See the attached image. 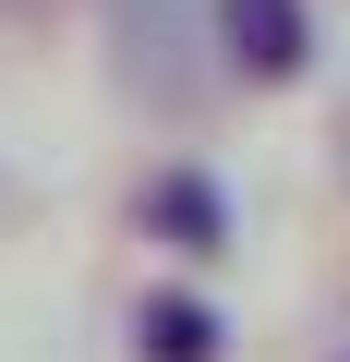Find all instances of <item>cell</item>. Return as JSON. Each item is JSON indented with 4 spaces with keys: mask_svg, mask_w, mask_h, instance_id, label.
<instances>
[{
    "mask_svg": "<svg viewBox=\"0 0 350 362\" xmlns=\"http://www.w3.org/2000/svg\"><path fill=\"white\" fill-rule=\"evenodd\" d=\"M109 49H121V85L145 109H194L206 97V25H194V0H109Z\"/></svg>",
    "mask_w": 350,
    "mask_h": 362,
    "instance_id": "6da1fadb",
    "label": "cell"
},
{
    "mask_svg": "<svg viewBox=\"0 0 350 362\" xmlns=\"http://www.w3.org/2000/svg\"><path fill=\"white\" fill-rule=\"evenodd\" d=\"M218 49L254 73V85H290L314 61V13L302 0H218Z\"/></svg>",
    "mask_w": 350,
    "mask_h": 362,
    "instance_id": "7a4b0ae2",
    "label": "cell"
},
{
    "mask_svg": "<svg viewBox=\"0 0 350 362\" xmlns=\"http://www.w3.org/2000/svg\"><path fill=\"white\" fill-rule=\"evenodd\" d=\"M145 242H169V254H230V194L206 169H157L145 181Z\"/></svg>",
    "mask_w": 350,
    "mask_h": 362,
    "instance_id": "3957f363",
    "label": "cell"
},
{
    "mask_svg": "<svg viewBox=\"0 0 350 362\" xmlns=\"http://www.w3.org/2000/svg\"><path fill=\"white\" fill-rule=\"evenodd\" d=\"M218 338H230V326H218L194 290H145V302H133V350H145V362H218Z\"/></svg>",
    "mask_w": 350,
    "mask_h": 362,
    "instance_id": "277c9868",
    "label": "cell"
}]
</instances>
